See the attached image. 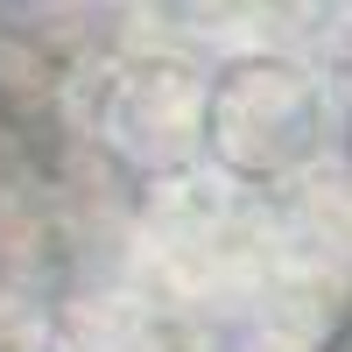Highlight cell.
Returning a JSON list of instances; mask_svg holds the SVG:
<instances>
[{"label": "cell", "instance_id": "3957f363", "mask_svg": "<svg viewBox=\"0 0 352 352\" xmlns=\"http://www.w3.org/2000/svg\"><path fill=\"white\" fill-rule=\"evenodd\" d=\"M0 120H8L50 176H64V120H56V56L36 36H8L0 43Z\"/></svg>", "mask_w": 352, "mask_h": 352}, {"label": "cell", "instance_id": "6da1fadb", "mask_svg": "<svg viewBox=\"0 0 352 352\" xmlns=\"http://www.w3.org/2000/svg\"><path fill=\"white\" fill-rule=\"evenodd\" d=\"M204 134L240 176H282L317 148V92L275 56H247L219 78Z\"/></svg>", "mask_w": 352, "mask_h": 352}, {"label": "cell", "instance_id": "7a4b0ae2", "mask_svg": "<svg viewBox=\"0 0 352 352\" xmlns=\"http://www.w3.org/2000/svg\"><path fill=\"white\" fill-rule=\"evenodd\" d=\"M204 113H212V99H197L184 85V71L141 64L134 78H120V92L106 99V148H120L134 169H176L197 148Z\"/></svg>", "mask_w": 352, "mask_h": 352}]
</instances>
